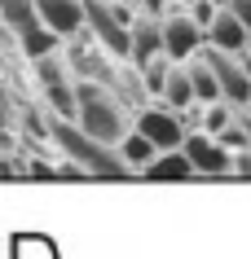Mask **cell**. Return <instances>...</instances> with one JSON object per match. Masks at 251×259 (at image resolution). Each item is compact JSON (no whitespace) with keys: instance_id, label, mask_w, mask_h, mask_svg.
I'll list each match as a JSON object with an SVG mask.
<instances>
[{"instance_id":"1","label":"cell","mask_w":251,"mask_h":259,"mask_svg":"<svg viewBox=\"0 0 251 259\" xmlns=\"http://www.w3.org/2000/svg\"><path fill=\"white\" fill-rule=\"evenodd\" d=\"M75 123L88 137L106 141V145H119L128 132V101L111 83L84 79V83H75Z\"/></svg>"},{"instance_id":"2","label":"cell","mask_w":251,"mask_h":259,"mask_svg":"<svg viewBox=\"0 0 251 259\" xmlns=\"http://www.w3.org/2000/svg\"><path fill=\"white\" fill-rule=\"evenodd\" d=\"M53 141L66 150L70 163L84 167V171H93V176H111V180L132 176V167L119 158V150L106 145V141H97V137H88L75 119H53Z\"/></svg>"},{"instance_id":"3","label":"cell","mask_w":251,"mask_h":259,"mask_svg":"<svg viewBox=\"0 0 251 259\" xmlns=\"http://www.w3.org/2000/svg\"><path fill=\"white\" fill-rule=\"evenodd\" d=\"M128 22L132 18L115 5V0H84V31L115 57H128L132 40H128Z\"/></svg>"},{"instance_id":"4","label":"cell","mask_w":251,"mask_h":259,"mask_svg":"<svg viewBox=\"0 0 251 259\" xmlns=\"http://www.w3.org/2000/svg\"><path fill=\"white\" fill-rule=\"evenodd\" d=\"M0 18L14 27V35H18V44L27 49L31 57H40V53H53L57 49V31H49L44 27V18H40V9H35V0H0Z\"/></svg>"},{"instance_id":"5","label":"cell","mask_w":251,"mask_h":259,"mask_svg":"<svg viewBox=\"0 0 251 259\" xmlns=\"http://www.w3.org/2000/svg\"><path fill=\"white\" fill-rule=\"evenodd\" d=\"M198 57L211 66L216 83H221V101H229V106H251V75L238 62V53H225V49L207 44V49H198Z\"/></svg>"},{"instance_id":"6","label":"cell","mask_w":251,"mask_h":259,"mask_svg":"<svg viewBox=\"0 0 251 259\" xmlns=\"http://www.w3.org/2000/svg\"><path fill=\"white\" fill-rule=\"evenodd\" d=\"M203 27H198L190 14H167L163 18V53L172 57V62H185V57H194L198 49H203Z\"/></svg>"},{"instance_id":"7","label":"cell","mask_w":251,"mask_h":259,"mask_svg":"<svg viewBox=\"0 0 251 259\" xmlns=\"http://www.w3.org/2000/svg\"><path fill=\"white\" fill-rule=\"evenodd\" d=\"M128 40H132V49H128L132 66H146L150 57H159L163 53V14H137L128 22Z\"/></svg>"},{"instance_id":"8","label":"cell","mask_w":251,"mask_h":259,"mask_svg":"<svg viewBox=\"0 0 251 259\" xmlns=\"http://www.w3.org/2000/svg\"><path fill=\"white\" fill-rule=\"evenodd\" d=\"M181 150L190 154L194 171H207V176H221V171H229V167H234V154L225 150L211 132H185Z\"/></svg>"},{"instance_id":"9","label":"cell","mask_w":251,"mask_h":259,"mask_svg":"<svg viewBox=\"0 0 251 259\" xmlns=\"http://www.w3.org/2000/svg\"><path fill=\"white\" fill-rule=\"evenodd\" d=\"M137 132H146V137L154 141V150H176L185 141V123L176 119V110H141L137 114Z\"/></svg>"},{"instance_id":"10","label":"cell","mask_w":251,"mask_h":259,"mask_svg":"<svg viewBox=\"0 0 251 259\" xmlns=\"http://www.w3.org/2000/svg\"><path fill=\"white\" fill-rule=\"evenodd\" d=\"M207 44H216V49H225V53H242V49L251 44V31L242 27V18H238L229 5H221L216 18L207 22Z\"/></svg>"},{"instance_id":"11","label":"cell","mask_w":251,"mask_h":259,"mask_svg":"<svg viewBox=\"0 0 251 259\" xmlns=\"http://www.w3.org/2000/svg\"><path fill=\"white\" fill-rule=\"evenodd\" d=\"M35 9H40L44 27L57 31L62 40L84 31V0H35Z\"/></svg>"},{"instance_id":"12","label":"cell","mask_w":251,"mask_h":259,"mask_svg":"<svg viewBox=\"0 0 251 259\" xmlns=\"http://www.w3.org/2000/svg\"><path fill=\"white\" fill-rule=\"evenodd\" d=\"M141 171H146L150 180H190L194 176V163H190V154L176 145V150H159Z\"/></svg>"},{"instance_id":"13","label":"cell","mask_w":251,"mask_h":259,"mask_svg":"<svg viewBox=\"0 0 251 259\" xmlns=\"http://www.w3.org/2000/svg\"><path fill=\"white\" fill-rule=\"evenodd\" d=\"M159 97H163L172 110H190V106H194L190 70H185V66H167V79H163V88H159Z\"/></svg>"},{"instance_id":"14","label":"cell","mask_w":251,"mask_h":259,"mask_svg":"<svg viewBox=\"0 0 251 259\" xmlns=\"http://www.w3.org/2000/svg\"><path fill=\"white\" fill-rule=\"evenodd\" d=\"M115 150H119V158H124V163L132 167V171H137V167H146V163L154 158V154H159V150H154V141L146 137V132H137V127H128V132H124V141H119Z\"/></svg>"},{"instance_id":"15","label":"cell","mask_w":251,"mask_h":259,"mask_svg":"<svg viewBox=\"0 0 251 259\" xmlns=\"http://www.w3.org/2000/svg\"><path fill=\"white\" fill-rule=\"evenodd\" d=\"M185 70H190V83H194V101H221V83H216V75H211V66L203 62V57L194 53V62H185Z\"/></svg>"},{"instance_id":"16","label":"cell","mask_w":251,"mask_h":259,"mask_svg":"<svg viewBox=\"0 0 251 259\" xmlns=\"http://www.w3.org/2000/svg\"><path fill=\"white\" fill-rule=\"evenodd\" d=\"M35 75H40V83L44 88H53V83H66V57L57 53H40L35 57Z\"/></svg>"},{"instance_id":"17","label":"cell","mask_w":251,"mask_h":259,"mask_svg":"<svg viewBox=\"0 0 251 259\" xmlns=\"http://www.w3.org/2000/svg\"><path fill=\"white\" fill-rule=\"evenodd\" d=\"M49 93V106H53L57 119H75V88L70 83H53V88H44Z\"/></svg>"},{"instance_id":"18","label":"cell","mask_w":251,"mask_h":259,"mask_svg":"<svg viewBox=\"0 0 251 259\" xmlns=\"http://www.w3.org/2000/svg\"><path fill=\"white\" fill-rule=\"evenodd\" d=\"M167 66H172V62H163V53H159V57H150L146 66H137V70H141V83H146V93H159V88H163Z\"/></svg>"},{"instance_id":"19","label":"cell","mask_w":251,"mask_h":259,"mask_svg":"<svg viewBox=\"0 0 251 259\" xmlns=\"http://www.w3.org/2000/svg\"><path fill=\"white\" fill-rule=\"evenodd\" d=\"M216 9H221V0H190V18L203 27V35H207V22L216 18Z\"/></svg>"},{"instance_id":"20","label":"cell","mask_w":251,"mask_h":259,"mask_svg":"<svg viewBox=\"0 0 251 259\" xmlns=\"http://www.w3.org/2000/svg\"><path fill=\"white\" fill-rule=\"evenodd\" d=\"M229 171H238V176H251V145L234 150V167H229Z\"/></svg>"},{"instance_id":"21","label":"cell","mask_w":251,"mask_h":259,"mask_svg":"<svg viewBox=\"0 0 251 259\" xmlns=\"http://www.w3.org/2000/svg\"><path fill=\"white\" fill-rule=\"evenodd\" d=\"M225 5H229V9H234V14L242 18V27L251 31V0H225Z\"/></svg>"},{"instance_id":"22","label":"cell","mask_w":251,"mask_h":259,"mask_svg":"<svg viewBox=\"0 0 251 259\" xmlns=\"http://www.w3.org/2000/svg\"><path fill=\"white\" fill-rule=\"evenodd\" d=\"M132 9H137V14H163L167 0H132Z\"/></svg>"},{"instance_id":"23","label":"cell","mask_w":251,"mask_h":259,"mask_svg":"<svg viewBox=\"0 0 251 259\" xmlns=\"http://www.w3.org/2000/svg\"><path fill=\"white\" fill-rule=\"evenodd\" d=\"M9 127V97H5V88H0V132Z\"/></svg>"},{"instance_id":"24","label":"cell","mask_w":251,"mask_h":259,"mask_svg":"<svg viewBox=\"0 0 251 259\" xmlns=\"http://www.w3.org/2000/svg\"><path fill=\"white\" fill-rule=\"evenodd\" d=\"M242 66H247V75H251V44L242 49Z\"/></svg>"},{"instance_id":"25","label":"cell","mask_w":251,"mask_h":259,"mask_svg":"<svg viewBox=\"0 0 251 259\" xmlns=\"http://www.w3.org/2000/svg\"><path fill=\"white\" fill-rule=\"evenodd\" d=\"M176 5H190V0H176Z\"/></svg>"},{"instance_id":"26","label":"cell","mask_w":251,"mask_h":259,"mask_svg":"<svg viewBox=\"0 0 251 259\" xmlns=\"http://www.w3.org/2000/svg\"><path fill=\"white\" fill-rule=\"evenodd\" d=\"M221 5H225V0H221Z\"/></svg>"}]
</instances>
